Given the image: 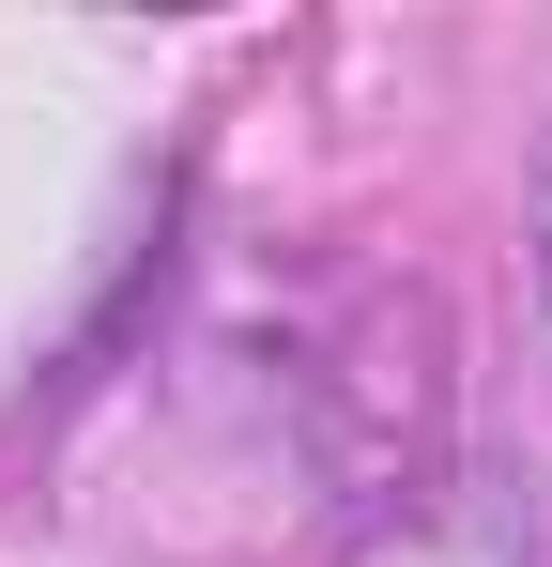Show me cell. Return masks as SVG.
<instances>
[{"label": "cell", "mask_w": 552, "mask_h": 567, "mask_svg": "<svg viewBox=\"0 0 552 567\" xmlns=\"http://www.w3.org/2000/svg\"><path fill=\"white\" fill-rule=\"evenodd\" d=\"M338 567H538V475L460 461V475H430V491H399Z\"/></svg>", "instance_id": "6da1fadb"}, {"label": "cell", "mask_w": 552, "mask_h": 567, "mask_svg": "<svg viewBox=\"0 0 552 567\" xmlns=\"http://www.w3.org/2000/svg\"><path fill=\"white\" fill-rule=\"evenodd\" d=\"M538 307H552V246H538Z\"/></svg>", "instance_id": "7a4b0ae2"}]
</instances>
